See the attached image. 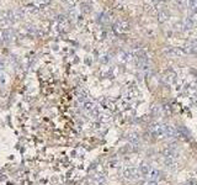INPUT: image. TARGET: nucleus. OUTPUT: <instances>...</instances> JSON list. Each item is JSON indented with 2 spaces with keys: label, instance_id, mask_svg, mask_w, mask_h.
Here are the masks:
<instances>
[{
  "label": "nucleus",
  "instance_id": "obj_1",
  "mask_svg": "<svg viewBox=\"0 0 197 185\" xmlns=\"http://www.w3.org/2000/svg\"><path fill=\"white\" fill-rule=\"evenodd\" d=\"M150 132L152 135H154L155 137H160V136H165V126L159 123H155L150 127Z\"/></svg>",
  "mask_w": 197,
  "mask_h": 185
},
{
  "label": "nucleus",
  "instance_id": "obj_5",
  "mask_svg": "<svg viewBox=\"0 0 197 185\" xmlns=\"http://www.w3.org/2000/svg\"><path fill=\"white\" fill-rule=\"evenodd\" d=\"M149 177H150V180H155L159 177V170L158 169H150Z\"/></svg>",
  "mask_w": 197,
  "mask_h": 185
},
{
  "label": "nucleus",
  "instance_id": "obj_4",
  "mask_svg": "<svg viewBox=\"0 0 197 185\" xmlns=\"http://www.w3.org/2000/svg\"><path fill=\"white\" fill-rule=\"evenodd\" d=\"M139 172H140V174L142 175H149V172H150V169L148 168V165H145V164H143V165H140V168H139Z\"/></svg>",
  "mask_w": 197,
  "mask_h": 185
},
{
  "label": "nucleus",
  "instance_id": "obj_2",
  "mask_svg": "<svg viewBox=\"0 0 197 185\" xmlns=\"http://www.w3.org/2000/svg\"><path fill=\"white\" fill-rule=\"evenodd\" d=\"M125 177L127 179H136L137 178V170L134 168H128L125 170Z\"/></svg>",
  "mask_w": 197,
  "mask_h": 185
},
{
  "label": "nucleus",
  "instance_id": "obj_6",
  "mask_svg": "<svg viewBox=\"0 0 197 185\" xmlns=\"http://www.w3.org/2000/svg\"><path fill=\"white\" fill-rule=\"evenodd\" d=\"M148 185H158V184H157V182H155V180H150V182L148 183Z\"/></svg>",
  "mask_w": 197,
  "mask_h": 185
},
{
  "label": "nucleus",
  "instance_id": "obj_3",
  "mask_svg": "<svg viewBox=\"0 0 197 185\" xmlns=\"http://www.w3.org/2000/svg\"><path fill=\"white\" fill-rule=\"evenodd\" d=\"M165 136H169V137L176 136V130L172 126H165Z\"/></svg>",
  "mask_w": 197,
  "mask_h": 185
}]
</instances>
